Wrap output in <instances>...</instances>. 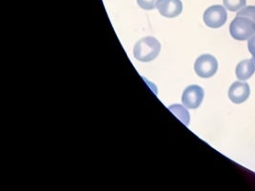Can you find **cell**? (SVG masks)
<instances>
[{
	"mask_svg": "<svg viewBox=\"0 0 255 191\" xmlns=\"http://www.w3.org/2000/svg\"><path fill=\"white\" fill-rule=\"evenodd\" d=\"M161 48V43L155 37H144L136 43L134 47V57L139 61L148 62L159 56Z\"/></svg>",
	"mask_w": 255,
	"mask_h": 191,
	"instance_id": "cell-1",
	"label": "cell"
},
{
	"mask_svg": "<svg viewBox=\"0 0 255 191\" xmlns=\"http://www.w3.org/2000/svg\"><path fill=\"white\" fill-rule=\"evenodd\" d=\"M230 33L236 40H246L255 34V23L249 18L237 16L230 25Z\"/></svg>",
	"mask_w": 255,
	"mask_h": 191,
	"instance_id": "cell-2",
	"label": "cell"
},
{
	"mask_svg": "<svg viewBox=\"0 0 255 191\" xmlns=\"http://www.w3.org/2000/svg\"><path fill=\"white\" fill-rule=\"evenodd\" d=\"M218 69V62L216 59L209 55L205 54L198 58L195 64H194V70L199 77L201 78H210L215 75Z\"/></svg>",
	"mask_w": 255,
	"mask_h": 191,
	"instance_id": "cell-3",
	"label": "cell"
},
{
	"mask_svg": "<svg viewBox=\"0 0 255 191\" xmlns=\"http://www.w3.org/2000/svg\"><path fill=\"white\" fill-rule=\"evenodd\" d=\"M228 14L225 8L221 5L211 6L204 13V22L209 28H220L226 23Z\"/></svg>",
	"mask_w": 255,
	"mask_h": 191,
	"instance_id": "cell-4",
	"label": "cell"
},
{
	"mask_svg": "<svg viewBox=\"0 0 255 191\" xmlns=\"http://www.w3.org/2000/svg\"><path fill=\"white\" fill-rule=\"evenodd\" d=\"M205 92L204 89L199 85H189L187 86L183 96L182 102L186 108L189 109H197L203 102Z\"/></svg>",
	"mask_w": 255,
	"mask_h": 191,
	"instance_id": "cell-5",
	"label": "cell"
},
{
	"mask_svg": "<svg viewBox=\"0 0 255 191\" xmlns=\"http://www.w3.org/2000/svg\"><path fill=\"white\" fill-rule=\"evenodd\" d=\"M250 85L244 82H235L229 89V98L234 104H241L250 96Z\"/></svg>",
	"mask_w": 255,
	"mask_h": 191,
	"instance_id": "cell-6",
	"label": "cell"
},
{
	"mask_svg": "<svg viewBox=\"0 0 255 191\" xmlns=\"http://www.w3.org/2000/svg\"><path fill=\"white\" fill-rule=\"evenodd\" d=\"M157 8L162 16L167 18H174L183 12L181 0H159Z\"/></svg>",
	"mask_w": 255,
	"mask_h": 191,
	"instance_id": "cell-7",
	"label": "cell"
},
{
	"mask_svg": "<svg viewBox=\"0 0 255 191\" xmlns=\"http://www.w3.org/2000/svg\"><path fill=\"white\" fill-rule=\"evenodd\" d=\"M255 71V63L253 59L242 60L236 66V77L239 81H247Z\"/></svg>",
	"mask_w": 255,
	"mask_h": 191,
	"instance_id": "cell-8",
	"label": "cell"
},
{
	"mask_svg": "<svg viewBox=\"0 0 255 191\" xmlns=\"http://www.w3.org/2000/svg\"><path fill=\"white\" fill-rule=\"evenodd\" d=\"M223 3L231 12H238L246 6V0H223Z\"/></svg>",
	"mask_w": 255,
	"mask_h": 191,
	"instance_id": "cell-9",
	"label": "cell"
},
{
	"mask_svg": "<svg viewBox=\"0 0 255 191\" xmlns=\"http://www.w3.org/2000/svg\"><path fill=\"white\" fill-rule=\"evenodd\" d=\"M169 109L172 111V113L176 115L179 119H181L186 125H188L189 123V114L188 112L186 111L185 108L181 105H173V106H170Z\"/></svg>",
	"mask_w": 255,
	"mask_h": 191,
	"instance_id": "cell-10",
	"label": "cell"
},
{
	"mask_svg": "<svg viewBox=\"0 0 255 191\" xmlns=\"http://www.w3.org/2000/svg\"><path fill=\"white\" fill-rule=\"evenodd\" d=\"M237 16H243L251 19L255 23V6H249L237 12Z\"/></svg>",
	"mask_w": 255,
	"mask_h": 191,
	"instance_id": "cell-11",
	"label": "cell"
},
{
	"mask_svg": "<svg viewBox=\"0 0 255 191\" xmlns=\"http://www.w3.org/2000/svg\"><path fill=\"white\" fill-rule=\"evenodd\" d=\"M158 1L159 0H137L139 7L146 11L154 10L157 7Z\"/></svg>",
	"mask_w": 255,
	"mask_h": 191,
	"instance_id": "cell-12",
	"label": "cell"
},
{
	"mask_svg": "<svg viewBox=\"0 0 255 191\" xmlns=\"http://www.w3.org/2000/svg\"><path fill=\"white\" fill-rule=\"evenodd\" d=\"M248 49H249L250 53L253 55V58H255V35L249 39Z\"/></svg>",
	"mask_w": 255,
	"mask_h": 191,
	"instance_id": "cell-13",
	"label": "cell"
},
{
	"mask_svg": "<svg viewBox=\"0 0 255 191\" xmlns=\"http://www.w3.org/2000/svg\"><path fill=\"white\" fill-rule=\"evenodd\" d=\"M253 60H254V63H255V58H253Z\"/></svg>",
	"mask_w": 255,
	"mask_h": 191,
	"instance_id": "cell-14",
	"label": "cell"
}]
</instances>
